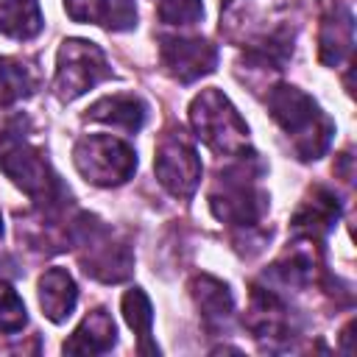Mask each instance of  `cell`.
Segmentation results:
<instances>
[{
    "label": "cell",
    "mask_w": 357,
    "mask_h": 357,
    "mask_svg": "<svg viewBox=\"0 0 357 357\" xmlns=\"http://www.w3.org/2000/svg\"><path fill=\"white\" fill-rule=\"evenodd\" d=\"M268 109L282 131L293 139V151L298 153V159H318L329 148L335 126L301 89L273 86L268 95Z\"/></svg>",
    "instance_id": "1"
},
{
    "label": "cell",
    "mask_w": 357,
    "mask_h": 357,
    "mask_svg": "<svg viewBox=\"0 0 357 357\" xmlns=\"http://www.w3.org/2000/svg\"><path fill=\"white\" fill-rule=\"evenodd\" d=\"M0 170L20 184L33 201L42 206H56L70 192L59 181V176L50 170L42 151H36L20 131H8L0 142Z\"/></svg>",
    "instance_id": "2"
},
{
    "label": "cell",
    "mask_w": 357,
    "mask_h": 357,
    "mask_svg": "<svg viewBox=\"0 0 357 357\" xmlns=\"http://www.w3.org/2000/svg\"><path fill=\"white\" fill-rule=\"evenodd\" d=\"M190 123L195 128V137L204 139L212 151L226 156L245 153L248 126L220 89L209 86L190 103Z\"/></svg>",
    "instance_id": "3"
},
{
    "label": "cell",
    "mask_w": 357,
    "mask_h": 357,
    "mask_svg": "<svg viewBox=\"0 0 357 357\" xmlns=\"http://www.w3.org/2000/svg\"><path fill=\"white\" fill-rule=\"evenodd\" d=\"M78 173L98 184V187H112L123 184L134 176L137 170V153L128 142L109 137V134H89L75 142L73 151Z\"/></svg>",
    "instance_id": "4"
},
{
    "label": "cell",
    "mask_w": 357,
    "mask_h": 357,
    "mask_svg": "<svg viewBox=\"0 0 357 357\" xmlns=\"http://www.w3.org/2000/svg\"><path fill=\"white\" fill-rule=\"evenodd\" d=\"M109 64L103 50L95 42L86 39H67L59 47V64H56V81L53 89L61 100H75L86 89H92L98 81L109 75Z\"/></svg>",
    "instance_id": "5"
},
{
    "label": "cell",
    "mask_w": 357,
    "mask_h": 357,
    "mask_svg": "<svg viewBox=\"0 0 357 357\" xmlns=\"http://www.w3.org/2000/svg\"><path fill=\"white\" fill-rule=\"evenodd\" d=\"M153 170L159 184L176 198H190L201 181V159L181 131H167L159 139Z\"/></svg>",
    "instance_id": "6"
},
{
    "label": "cell",
    "mask_w": 357,
    "mask_h": 357,
    "mask_svg": "<svg viewBox=\"0 0 357 357\" xmlns=\"http://www.w3.org/2000/svg\"><path fill=\"white\" fill-rule=\"evenodd\" d=\"M162 64L173 78L190 84L215 70L218 50L198 36H162Z\"/></svg>",
    "instance_id": "7"
},
{
    "label": "cell",
    "mask_w": 357,
    "mask_h": 357,
    "mask_svg": "<svg viewBox=\"0 0 357 357\" xmlns=\"http://www.w3.org/2000/svg\"><path fill=\"white\" fill-rule=\"evenodd\" d=\"M354 45V20L351 11L340 3H335L324 22H321V33H318V56L326 67H337L343 59H349Z\"/></svg>",
    "instance_id": "8"
},
{
    "label": "cell",
    "mask_w": 357,
    "mask_h": 357,
    "mask_svg": "<svg viewBox=\"0 0 357 357\" xmlns=\"http://www.w3.org/2000/svg\"><path fill=\"white\" fill-rule=\"evenodd\" d=\"M337 215H340V204H337L335 192L318 184V187H312L310 198L301 201V206L296 209V215H293V229H296L298 234L315 240V237L326 234V231L335 226Z\"/></svg>",
    "instance_id": "9"
},
{
    "label": "cell",
    "mask_w": 357,
    "mask_h": 357,
    "mask_svg": "<svg viewBox=\"0 0 357 357\" xmlns=\"http://www.w3.org/2000/svg\"><path fill=\"white\" fill-rule=\"evenodd\" d=\"M190 290H192V298H195V304L201 310V318H204L206 329H223L226 321L231 318V310H234L229 287L220 279L201 273V276L192 279Z\"/></svg>",
    "instance_id": "10"
},
{
    "label": "cell",
    "mask_w": 357,
    "mask_h": 357,
    "mask_svg": "<svg viewBox=\"0 0 357 357\" xmlns=\"http://www.w3.org/2000/svg\"><path fill=\"white\" fill-rule=\"evenodd\" d=\"M145 114L148 109L137 95H106L86 109L89 120H98L123 131H139L145 123Z\"/></svg>",
    "instance_id": "11"
},
{
    "label": "cell",
    "mask_w": 357,
    "mask_h": 357,
    "mask_svg": "<svg viewBox=\"0 0 357 357\" xmlns=\"http://www.w3.org/2000/svg\"><path fill=\"white\" fill-rule=\"evenodd\" d=\"M117 340V329H114V321L106 310H92L81 326L73 332V337L64 343V351L70 354H100V351H109Z\"/></svg>",
    "instance_id": "12"
},
{
    "label": "cell",
    "mask_w": 357,
    "mask_h": 357,
    "mask_svg": "<svg viewBox=\"0 0 357 357\" xmlns=\"http://www.w3.org/2000/svg\"><path fill=\"white\" fill-rule=\"evenodd\" d=\"M75 298H78L75 282L64 268H50V271L42 273V279H39V304H42L45 315L53 324H61L73 312Z\"/></svg>",
    "instance_id": "13"
},
{
    "label": "cell",
    "mask_w": 357,
    "mask_h": 357,
    "mask_svg": "<svg viewBox=\"0 0 357 357\" xmlns=\"http://www.w3.org/2000/svg\"><path fill=\"white\" fill-rule=\"evenodd\" d=\"M42 31V11L36 0H0V33L11 39H31Z\"/></svg>",
    "instance_id": "14"
},
{
    "label": "cell",
    "mask_w": 357,
    "mask_h": 357,
    "mask_svg": "<svg viewBox=\"0 0 357 357\" xmlns=\"http://www.w3.org/2000/svg\"><path fill=\"white\" fill-rule=\"evenodd\" d=\"M36 70L17 59H0V100L11 103L36 89Z\"/></svg>",
    "instance_id": "15"
},
{
    "label": "cell",
    "mask_w": 357,
    "mask_h": 357,
    "mask_svg": "<svg viewBox=\"0 0 357 357\" xmlns=\"http://www.w3.org/2000/svg\"><path fill=\"white\" fill-rule=\"evenodd\" d=\"M123 315H126L128 326H131V329L137 332V337H139V351H156V349L148 343V337H151V324H153L151 301H148V296H145L139 287L126 290V296H123Z\"/></svg>",
    "instance_id": "16"
},
{
    "label": "cell",
    "mask_w": 357,
    "mask_h": 357,
    "mask_svg": "<svg viewBox=\"0 0 357 357\" xmlns=\"http://www.w3.org/2000/svg\"><path fill=\"white\" fill-rule=\"evenodd\" d=\"M25 326V304L8 284H0V332L14 335Z\"/></svg>",
    "instance_id": "17"
},
{
    "label": "cell",
    "mask_w": 357,
    "mask_h": 357,
    "mask_svg": "<svg viewBox=\"0 0 357 357\" xmlns=\"http://www.w3.org/2000/svg\"><path fill=\"white\" fill-rule=\"evenodd\" d=\"M204 17L201 0H162L159 3V20L165 25H192Z\"/></svg>",
    "instance_id": "18"
},
{
    "label": "cell",
    "mask_w": 357,
    "mask_h": 357,
    "mask_svg": "<svg viewBox=\"0 0 357 357\" xmlns=\"http://www.w3.org/2000/svg\"><path fill=\"white\" fill-rule=\"evenodd\" d=\"M134 22H137L134 0H109L106 17H103V25L109 31H126V28H134Z\"/></svg>",
    "instance_id": "19"
},
{
    "label": "cell",
    "mask_w": 357,
    "mask_h": 357,
    "mask_svg": "<svg viewBox=\"0 0 357 357\" xmlns=\"http://www.w3.org/2000/svg\"><path fill=\"white\" fill-rule=\"evenodd\" d=\"M64 8L75 22H103L109 0H64Z\"/></svg>",
    "instance_id": "20"
},
{
    "label": "cell",
    "mask_w": 357,
    "mask_h": 357,
    "mask_svg": "<svg viewBox=\"0 0 357 357\" xmlns=\"http://www.w3.org/2000/svg\"><path fill=\"white\" fill-rule=\"evenodd\" d=\"M0 234H3V218H0Z\"/></svg>",
    "instance_id": "21"
}]
</instances>
